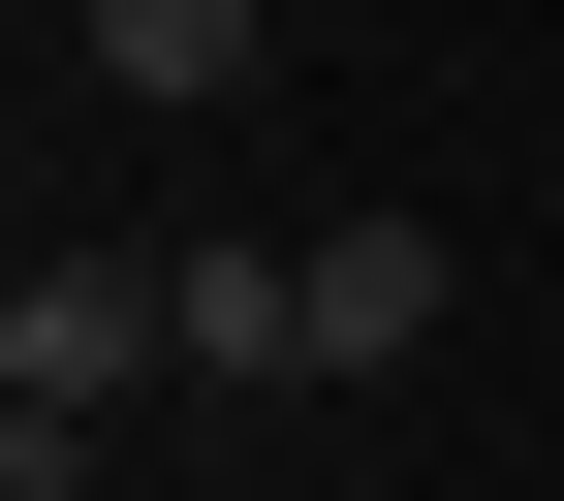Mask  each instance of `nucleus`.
I'll list each match as a JSON object with an SVG mask.
<instances>
[{
  "label": "nucleus",
  "instance_id": "f257e3e1",
  "mask_svg": "<svg viewBox=\"0 0 564 501\" xmlns=\"http://www.w3.org/2000/svg\"><path fill=\"white\" fill-rule=\"evenodd\" d=\"M126 377H188V282L158 251H32V282H0V470H32V501H63V439H95Z\"/></svg>",
  "mask_w": 564,
  "mask_h": 501
},
{
  "label": "nucleus",
  "instance_id": "f03ea898",
  "mask_svg": "<svg viewBox=\"0 0 564 501\" xmlns=\"http://www.w3.org/2000/svg\"><path fill=\"white\" fill-rule=\"evenodd\" d=\"M440 220H314V251H282V314H314V377H408V345H440Z\"/></svg>",
  "mask_w": 564,
  "mask_h": 501
},
{
  "label": "nucleus",
  "instance_id": "7ed1b4c3",
  "mask_svg": "<svg viewBox=\"0 0 564 501\" xmlns=\"http://www.w3.org/2000/svg\"><path fill=\"white\" fill-rule=\"evenodd\" d=\"M95 32V95H251V0H63Z\"/></svg>",
  "mask_w": 564,
  "mask_h": 501
},
{
  "label": "nucleus",
  "instance_id": "20e7f679",
  "mask_svg": "<svg viewBox=\"0 0 564 501\" xmlns=\"http://www.w3.org/2000/svg\"><path fill=\"white\" fill-rule=\"evenodd\" d=\"M188 282V377H314V314H282V251H158Z\"/></svg>",
  "mask_w": 564,
  "mask_h": 501
}]
</instances>
